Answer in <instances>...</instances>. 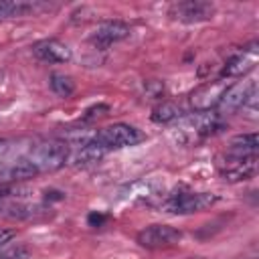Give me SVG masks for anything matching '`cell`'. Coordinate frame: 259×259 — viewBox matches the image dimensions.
Here are the masks:
<instances>
[{
  "label": "cell",
  "instance_id": "cell-1",
  "mask_svg": "<svg viewBox=\"0 0 259 259\" xmlns=\"http://www.w3.org/2000/svg\"><path fill=\"white\" fill-rule=\"evenodd\" d=\"M71 156V146L63 140H49L40 142L30 148L26 158L38 168V172H53L63 168L69 162Z\"/></svg>",
  "mask_w": 259,
  "mask_h": 259
},
{
  "label": "cell",
  "instance_id": "cell-2",
  "mask_svg": "<svg viewBox=\"0 0 259 259\" xmlns=\"http://www.w3.org/2000/svg\"><path fill=\"white\" fill-rule=\"evenodd\" d=\"M101 150H119V148H130V146H136L140 142L146 140V134L142 130H138L136 125H130V123H111V125H105L101 127L97 134H93L91 138Z\"/></svg>",
  "mask_w": 259,
  "mask_h": 259
},
{
  "label": "cell",
  "instance_id": "cell-3",
  "mask_svg": "<svg viewBox=\"0 0 259 259\" xmlns=\"http://www.w3.org/2000/svg\"><path fill=\"white\" fill-rule=\"evenodd\" d=\"M217 194L212 192H192V190H180L176 194H170L162 202V210L168 214H192L210 208L217 202Z\"/></svg>",
  "mask_w": 259,
  "mask_h": 259
},
{
  "label": "cell",
  "instance_id": "cell-4",
  "mask_svg": "<svg viewBox=\"0 0 259 259\" xmlns=\"http://www.w3.org/2000/svg\"><path fill=\"white\" fill-rule=\"evenodd\" d=\"M255 101H257V83L253 79H247L227 87L217 109L219 113H235L245 107H255Z\"/></svg>",
  "mask_w": 259,
  "mask_h": 259
},
{
  "label": "cell",
  "instance_id": "cell-5",
  "mask_svg": "<svg viewBox=\"0 0 259 259\" xmlns=\"http://www.w3.org/2000/svg\"><path fill=\"white\" fill-rule=\"evenodd\" d=\"M219 174L229 182H243L255 176L257 172V156H237L225 152L217 162Z\"/></svg>",
  "mask_w": 259,
  "mask_h": 259
},
{
  "label": "cell",
  "instance_id": "cell-6",
  "mask_svg": "<svg viewBox=\"0 0 259 259\" xmlns=\"http://www.w3.org/2000/svg\"><path fill=\"white\" fill-rule=\"evenodd\" d=\"M214 4L202 2V0H184V2H172L168 6V16L172 20L184 22V24H198L206 22L214 16Z\"/></svg>",
  "mask_w": 259,
  "mask_h": 259
},
{
  "label": "cell",
  "instance_id": "cell-7",
  "mask_svg": "<svg viewBox=\"0 0 259 259\" xmlns=\"http://www.w3.org/2000/svg\"><path fill=\"white\" fill-rule=\"evenodd\" d=\"M182 239V233L170 225H150L142 229L136 237L140 247L146 249H162V247H172Z\"/></svg>",
  "mask_w": 259,
  "mask_h": 259
},
{
  "label": "cell",
  "instance_id": "cell-8",
  "mask_svg": "<svg viewBox=\"0 0 259 259\" xmlns=\"http://www.w3.org/2000/svg\"><path fill=\"white\" fill-rule=\"evenodd\" d=\"M130 34H132V28H130L127 22H123V20H105V22H101V24L91 32L89 42H91L95 49L105 51V49H109L111 45L125 40Z\"/></svg>",
  "mask_w": 259,
  "mask_h": 259
},
{
  "label": "cell",
  "instance_id": "cell-9",
  "mask_svg": "<svg viewBox=\"0 0 259 259\" xmlns=\"http://www.w3.org/2000/svg\"><path fill=\"white\" fill-rule=\"evenodd\" d=\"M227 81L219 79V81H210V83H204L200 85L196 91H192L190 95V101H192V107L196 111H210L219 105L225 89H227Z\"/></svg>",
  "mask_w": 259,
  "mask_h": 259
},
{
  "label": "cell",
  "instance_id": "cell-10",
  "mask_svg": "<svg viewBox=\"0 0 259 259\" xmlns=\"http://www.w3.org/2000/svg\"><path fill=\"white\" fill-rule=\"evenodd\" d=\"M257 63V42H251L249 47H245L241 53L233 55L225 67L221 69V79H231V77H241L245 73H249Z\"/></svg>",
  "mask_w": 259,
  "mask_h": 259
},
{
  "label": "cell",
  "instance_id": "cell-11",
  "mask_svg": "<svg viewBox=\"0 0 259 259\" xmlns=\"http://www.w3.org/2000/svg\"><path fill=\"white\" fill-rule=\"evenodd\" d=\"M32 55L45 63H67L71 61V49L59 38H42L32 45Z\"/></svg>",
  "mask_w": 259,
  "mask_h": 259
},
{
  "label": "cell",
  "instance_id": "cell-12",
  "mask_svg": "<svg viewBox=\"0 0 259 259\" xmlns=\"http://www.w3.org/2000/svg\"><path fill=\"white\" fill-rule=\"evenodd\" d=\"M221 127H223L221 113H214V111H196L194 115L186 117V121H184V130L192 132L198 138H208V136L217 134Z\"/></svg>",
  "mask_w": 259,
  "mask_h": 259
},
{
  "label": "cell",
  "instance_id": "cell-13",
  "mask_svg": "<svg viewBox=\"0 0 259 259\" xmlns=\"http://www.w3.org/2000/svg\"><path fill=\"white\" fill-rule=\"evenodd\" d=\"M47 8H49V4L38 2V0H4V2H0V20L30 16V14H36Z\"/></svg>",
  "mask_w": 259,
  "mask_h": 259
},
{
  "label": "cell",
  "instance_id": "cell-14",
  "mask_svg": "<svg viewBox=\"0 0 259 259\" xmlns=\"http://www.w3.org/2000/svg\"><path fill=\"white\" fill-rule=\"evenodd\" d=\"M36 174H40L38 168H36L26 156H24V158H18V160H14V162H10V164L2 170V176L8 178V180H26V178H32V176H36Z\"/></svg>",
  "mask_w": 259,
  "mask_h": 259
},
{
  "label": "cell",
  "instance_id": "cell-15",
  "mask_svg": "<svg viewBox=\"0 0 259 259\" xmlns=\"http://www.w3.org/2000/svg\"><path fill=\"white\" fill-rule=\"evenodd\" d=\"M257 148H259L257 134H241L229 142L227 152L237 154V156H257Z\"/></svg>",
  "mask_w": 259,
  "mask_h": 259
},
{
  "label": "cell",
  "instance_id": "cell-16",
  "mask_svg": "<svg viewBox=\"0 0 259 259\" xmlns=\"http://www.w3.org/2000/svg\"><path fill=\"white\" fill-rule=\"evenodd\" d=\"M180 115H182V109L176 105V103H172V101H162V103H158L154 109H152V121L154 123H160V125H164V123H172V121H176V119H180Z\"/></svg>",
  "mask_w": 259,
  "mask_h": 259
},
{
  "label": "cell",
  "instance_id": "cell-17",
  "mask_svg": "<svg viewBox=\"0 0 259 259\" xmlns=\"http://www.w3.org/2000/svg\"><path fill=\"white\" fill-rule=\"evenodd\" d=\"M49 85H51L53 93H57L59 97H71L75 93V81H73V77H69L65 73H53L49 79Z\"/></svg>",
  "mask_w": 259,
  "mask_h": 259
},
{
  "label": "cell",
  "instance_id": "cell-18",
  "mask_svg": "<svg viewBox=\"0 0 259 259\" xmlns=\"http://www.w3.org/2000/svg\"><path fill=\"white\" fill-rule=\"evenodd\" d=\"M30 251L26 245H20V243H14V245H6L0 249V259H28Z\"/></svg>",
  "mask_w": 259,
  "mask_h": 259
},
{
  "label": "cell",
  "instance_id": "cell-19",
  "mask_svg": "<svg viewBox=\"0 0 259 259\" xmlns=\"http://www.w3.org/2000/svg\"><path fill=\"white\" fill-rule=\"evenodd\" d=\"M16 237V231L14 229H6V227H0V249L6 247L8 243H12V239Z\"/></svg>",
  "mask_w": 259,
  "mask_h": 259
},
{
  "label": "cell",
  "instance_id": "cell-20",
  "mask_svg": "<svg viewBox=\"0 0 259 259\" xmlns=\"http://www.w3.org/2000/svg\"><path fill=\"white\" fill-rule=\"evenodd\" d=\"M87 221H89L91 227H99V225L105 221V217H103V214H97V212H91V214L87 217Z\"/></svg>",
  "mask_w": 259,
  "mask_h": 259
},
{
  "label": "cell",
  "instance_id": "cell-21",
  "mask_svg": "<svg viewBox=\"0 0 259 259\" xmlns=\"http://www.w3.org/2000/svg\"><path fill=\"white\" fill-rule=\"evenodd\" d=\"M4 146H6V142H4V140H0V152L4 150Z\"/></svg>",
  "mask_w": 259,
  "mask_h": 259
}]
</instances>
